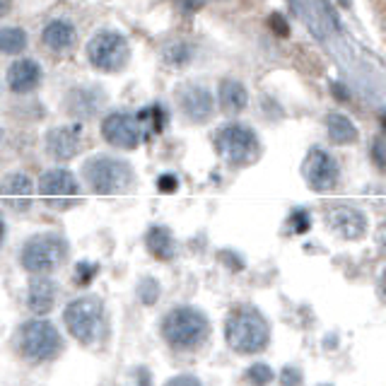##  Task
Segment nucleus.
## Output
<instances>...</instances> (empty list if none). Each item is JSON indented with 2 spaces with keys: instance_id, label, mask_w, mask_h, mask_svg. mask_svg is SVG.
<instances>
[{
  "instance_id": "nucleus-1",
  "label": "nucleus",
  "mask_w": 386,
  "mask_h": 386,
  "mask_svg": "<svg viewBox=\"0 0 386 386\" xmlns=\"http://www.w3.org/2000/svg\"><path fill=\"white\" fill-rule=\"evenodd\" d=\"M208 333H210V324L196 306H176L162 321V336L176 350H193L203 346Z\"/></svg>"
},
{
  "instance_id": "nucleus-2",
  "label": "nucleus",
  "mask_w": 386,
  "mask_h": 386,
  "mask_svg": "<svg viewBox=\"0 0 386 386\" xmlns=\"http://www.w3.org/2000/svg\"><path fill=\"white\" fill-rule=\"evenodd\" d=\"M225 338L232 350L241 355L261 352L271 341V328L256 309H237L230 314L225 324Z\"/></svg>"
},
{
  "instance_id": "nucleus-3",
  "label": "nucleus",
  "mask_w": 386,
  "mask_h": 386,
  "mask_svg": "<svg viewBox=\"0 0 386 386\" xmlns=\"http://www.w3.org/2000/svg\"><path fill=\"white\" fill-rule=\"evenodd\" d=\"M215 150L227 165L246 167L258 160L261 143H258V136L251 131L249 125L227 123L215 133Z\"/></svg>"
},
{
  "instance_id": "nucleus-4",
  "label": "nucleus",
  "mask_w": 386,
  "mask_h": 386,
  "mask_svg": "<svg viewBox=\"0 0 386 386\" xmlns=\"http://www.w3.org/2000/svg\"><path fill=\"white\" fill-rule=\"evenodd\" d=\"M68 258V241L60 234L53 232H44V234L32 237L22 249V266L29 273L44 276V273L56 271L63 266Z\"/></svg>"
},
{
  "instance_id": "nucleus-5",
  "label": "nucleus",
  "mask_w": 386,
  "mask_h": 386,
  "mask_svg": "<svg viewBox=\"0 0 386 386\" xmlns=\"http://www.w3.org/2000/svg\"><path fill=\"white\" fill-rule=\"evenodd\" d=\"M82 176L87 179L90 189L99 196H111V193H119L125 186L131 184L133 171L131 167L121 160L106 155H97L92 160L85 162L82 167Z\"/></svg>"
},
{
  "instance_id": "nucleus-6",
  "label": "nucleus",
  "mask_w": 386,
  "mask_h": 386,
  "mask_svg": "<svg viewBox=\"0 0 386 386\" xmlns=\"http://www.w3.org/2000/svg\"><path fill=\"white\" fill-rule=\"evenodd\" d=\"M87 58L90 63L101 73H119L121 68L128 63L131 58V49H128V41L119 32H97L95 36L87 44Z\"/></svg>"
},
{
  "instance_id": "nucleus-7",
  "label": "nucleus",
  "mask_w": 386,
  "mask_h": 386,
  "mask_svg": "<svg viewBox=\"0 0 386 386\" xmlns=\"http://www.w3.org/2000/svg\"><path fill=\"white\" fill-rule=\"evenodd\" d=\"M101 302L95 297H80V300H73L71 304L63 311V321H66V328L71 331L73 338H77L80 343H95L97 336L101 331Z\"/></svg>"
},
{
  "instance_id": "nucleus-8",
  "label": "nucleus",
  "mask_w": 386,
  "mask_h": 386,
  "mask_svg": "<svg viewBox=\"0 0 386 386\" xmlns=\"http://www.w3.org/2000/svg\"><path fill=\"white\" fill-rule=\"evenodd\" d=\"M60 348H63V341H60L56 326L49 321L32 319L20 328V350L27 360H51V357L58 355Z\"/></svg>"
},
{
  "instance_id": "nucleus-9",
  "label": "nucleus",
  "mask_w": 386,
  "mask_h": 386,
  "mask_svg": "<svg viewBox=\"0 0 386 386\" xmlns=\"http://www.w3.org/2000/svg\"><path fill=\"white\" fill-rule=\"evenodd\" d=\"M101 136L109 145L121 147V150H136L145 141L147 131L145 123L138 119V114H125V111H114L101 121Z\"/></svg>"
},
{
  "instance_id": "nucleus-10",
  "label": "nucleus",
  "mask_w": 386,
  "mask_h": 386,
  "mask_svg": "<svg viewBox=\"0 0 386 386\" xmlns=\"http://www.w3.org/2000/svg\"><path fill=\"white\" fill-rule=\"evenodd\" d=\"M338 176V162L321 147H311L309 155L304 160V179L311 191H331L336 189Z\"/></svg>"
},
{
  "instance_id": "nucleus-11",
  "label": "nucleus",
  "mask_w": 386,
  "mask_h": 386,
  "mask_svg": "<svg viewBox=\"0 0 386 386\" xmlns=\"http://www.w3.org/2000/svg\"><path fill=\"white\" fill-rule=\"evenodd\" d=\"M179 104L184 111L186 119L203 123L213 116L215 111V99H213L210 90H206L203 85H189L179 92Z\"/></svg>"
},
{
  "instance_id": "nucleus-12",
  "label": "nucleus",
  "mask_w": 386,
  "mask_h": 386,
  "mask_svg": "<svg viewBox=\"0 0 386 386\" xmlns=\"http://www.w3.org/2000/svg\"><path fill=\"white\" fill-rule=\"evenodd\" d=\"M328 227L343 239H360L367 232V217L357 208L338 206L328 210Z\"/></svg>"
},
{
  "instance_id": "nucleus-13",
  "label": "nucleus",
  "mask_w": 386,
  "mask_h": 386,
  "mask_svg": "<svg viewBox=\"0 0 386 386\" xmlns=\"http://www.w3.org/2000/svg\"><path fill=\"white\" fill-rule=\"evenodd\" d=\"M80 136H82V128L77 123L53 128L46 136V150L56 160H73L77 155V150H80V143H82Z\"/></svg>"
},
{
  "instance_id": "nucleus-14",
  "label": "nucleus",
  "mask_w": 386,
  "mask_h": 386,
  "mask_svg": "<svg viewBox=\"0 0 386 386\" xmlns=\"http://www.w3.org/2000/svg\"><path fill=\"white\" fill-rule=\"evenodd\" d=\"M41 66L32 58H20L15 60L8 71V87H10L15 95H27V92L36 90L41 82Z\"/></svg>"
},
{
  "instance_id": "nucleus-15",
  "label": "nucleus",
  "mask_w": 386,
  "mask_h": 386,
  "mask_svg": "<svg viewBox=\"0 0 386 386\" xmlns=\"http://www.w3.org/2000/svg\"><path fill=\"white\" fill-rule=\"evenodd\" d=\"M39 191L46 198H71L77 196V179L68 169H49L39 181Z\"/></svg>"
},
{
  "instance_id": "nucleus-16",
  "label": "nucleus",
  "mask_w": 386,
  "mask_h": 386,
  "mask_svg": "<svg viewBox=\"0 0 386 386\" xmlns=\"http://www.w3.org/2000/svg\"><path fill=\"white\" fill-rule=\"evenodd\" d=\"M0 196L12 210H27L32 196V181L25 174H10L0 184Z\"/></svg>"
},
{
  "instance_id": "nucleus-17",
  "label": "nucleus",
  "mask_w": 386,
  "mask_h": 386,
  "mask_svg": "<svg viewBox=\"0 0 386 386\" xmlns=\"http://www.w3.org/2000/svg\"><path fill=\"white\" fill-rule=\"evenodd\" d=\"M56 292H58V287H56L53 280H49V278H34V280L29 282V295H27V304H29V309L34 311V314H49L51 309H53L56 304Z\"/></svg>"
},
{
  "instance_id": "nucleus-18",
  "label": "nucleus",
  "mask_w": 386,
  "mask_h": 386,
  "mask_svg": "<svg viewBox=\"0 0 386 386\" xmlns=\"http://www.w3.org/2000/svg\"><path fill=\"white\" fill-rule=\"evenodd\" d=\"M101 104H104V95L97 87H80V90H73L68 97V109L73 116H80V119L97 114Z\"/></svg>"
},
{
  "instance_id": "nucleus-19",
  "label": "nucleus",
  "mask_w": 386,
  "mask_h": 386,
  "mask_svg": "<svg viewBox=\"0 0 386 386\" xmlns=\"http://www.w3.org/2000/svg\"><path fill=\"white\" fill-rule=\"evenodd\" d=\"M145 246L155 258H160V261H169V258H174V254H176L174 237H171V232L162 225H155L147 230Z\"/></svg>"
},
{
  "instance_id": "nucleus-20",
  "label": "nucleus",
  "mask_w": 386,
  "mask_h": 386,
  "mask_svg": "<svg viewBox=\"0 0 386 386\" xmlns=\"http://www.w3.org/2000/svg\"><path fill=\"white\" fill-rule=\"evenodd\" d=\"M44 44L51 51H66L75 44V27L68 20H53L44 29Z\"/></svg>"
},
{
  "instance_id": "nucleus-21",
  "label": "nucleus",
  "mask_w": 386,
  "mask_h": 386,
  "mask_svg": "<svg viewBox=\"0 0 386 386\" xmlns=\"http://www.w3.org/2000/svg\"><path fill=\"white\" fill-rule=\"evenodd\" d=\"M217 95H220L222 109L230 111V114H239L249 104V92H246V87L239 80H222Z\"/></svg>"
},
{
  "instance_id": "nucleus-22",
  "label": "nucleus",
  "mask_w": 386,
  "mask_h": 386,
  "mask_svg": "<svg viewBox=\"0 0 386 386\" xmlns=\"http://www.w3.org/2000/svg\"><path fill=\"white\" fill-rule=\"evenodd\" d=\"M326 128H328V138L336 145H352L357 141V136H360L357 125L346 114H331L326 119Z\"/></svg>"
},
{
  "instance_id": "nucleus-23",
  "label": "nucleus",
  "mask_w": 386,
  "mask_h": 386,
  "mask_svg": "<svg viewBox=\"0 0 386 386\" xmlns=\"http://www.w3.org/2000/svg\"><path fill=\"white\" fill-rule=\"evenodd\" d=\"M27 49V32L20 27H0V53L17 56Z\"/></svg>"
},
{
  "instance_id": "nucleus-24",
  "label": "nucleus",
  "mask_w": 386,
  "mask_h": 386,
  "mask_svg": "<svg viewBox=\"0 0 386 386\" xmlns=\"http://www.w3.org/2000/svg\"><path fill=\"white\" fill-rule=\"evenodd\" d=\"M191 56H193V49L189 44H184V41H176V44L165 49V60L169 66H186L191 60Z\"/></svg>"
},
{
  "instance_id": "nucleus-25",
  "label": "nucleus",
  "mask_w": 386,
  "mask_h": 386,
  "mask_svg": "<svg viewBox=\"0 0 386 386\" xmlns=\"http://www.w3.org/2000/svg\"><path fill=\"white\" fill-rule=\"evenodd\" d=\"M99 273V266L97 263H87V261H80L75 266V285H90L92 280H95V276Z\"/></svg>"
},
{
  "instance_id": "nucleus-26",
  "label": "nucleus",
  "mask_w": 386,
  "mask_h": 386,
  "mask_svg": "<svg viewBox=\"0 0 386 386\" xmlns=\"http://www.w3.org/2000/svg\"><path fill=\"white\" fill-rule=\"evenodd\" d=\"M138 295L145 304H155L157 297H160V282L152 280V278H145V280L138 285Z\"/></svg>"
},
{
  "instance_id": "nucleus-27",
  "label": "nucleus",
  "mask_w": 386,
  "mask_h": 386,
  "mask_svg": "<svg viewBox=\"0 0 386 386\" xmlns=\"http://www.w3.org/2000/svg\"><path fill=\"white\" fill-rule=\"evenodd\" d=\"M246 379L254 381V384H268V381H273V370L268 365H263V362H258V365L249 367Z\"/></svg>"
},
{
  "instance_id": "nucleus-28",
  "label": "nucleus",
  "mask_w": 386,
  "mask_h": 386,
  "mask_svg": "<svg viewBox=\"0 0 386 386\" xmlns=\"http://www.w3.org/2000/svg\"><path fill=\"white\" fill-rule=\"evenodd\" d=\"M271 29L276 32L278 36H282V39H287V36H290V25H287L285 17H282L280 12L271 15Z\"/></svg>"
},
{
  "instance_id": "nucleus-29",
  "label": "nucleus",
  "mask_w": 386,
  "mask_h": 386,
  "mask_svg": "<svg viewBox=\"0 0 386 386\" xmlns=\"http://www.w3.org/2000/svg\"><path fill=\"white\" fill-rule=\"evenodd\" d=\"M157 189H160L162 193H174V191L179 189V179H176L174 174H162L160 179H157Z\"/></svg>"
},
{
  "instance_id": "nucleus-30",
  "label": "nucleus",
  "mask_w": 386,
  "mask_h": 386,
  "mask_svg": "<svg viewBox=\"0 0 386 386\" xmlns=\"http://www.w3.org/2000/svg\"><path fill=\"white\" fill-rule=\"evenodd\" d=\"M292 227H295V234H304L309 230V217H306L304 210L292 213Z\"/></svg>"
},
{
  "instance_id": "nucleus-31",
  "label": "nucleus",
  "mask_w": 386,
  "mask_h": 386,
  "mask_svg": "<svg viewBox=\"0 0 386 386\" xmlns=\"http://www.w3.org/2000/svg\"><path fill=\"white\" fill-rule=\"evenodd\" d=\"M372 157H374V162L381 169H386V143L381 141V138L372 145Z\"/></svg>"
},
{
  "instance_id": "nucleus-32",
  "label": "nucleus",
  "mask_w": 386,
  "mask_h": 386,
  "mask_svg": "<svg viewBox=\"0 0 386 386\" xmlns=\"http://www.w3.org/2000/svg\"><path fill=\"white\" fill-rule=\"evenodd\" d=\"M280 381H282V384H300L302 374L297 372V367H285V370H282Z\"/></svg>"
},
{
  "instance_id": "nucleus-33",
  "label": "nucleus",
  "mask_w": 386,
  "mask_h": 386,
  "mask_svg": "<svg viewBox=\"0 0 386 386\" xmlns=\"http://www.w3.org/2000/svg\"><path fill=\"white\" fill-rule=\"evenodd\" d=\"M321 10L326 12V17H328V20H331V25L338 29V17H336V12L331 10V3H328V0H321Z\"/></svg>"
},
{
  "instance_id": "nucleus-34",
  "label": "nucleus",
  "mask_w": 386,
  "mask_h": 386,
  "mask_svg": "<svg viewBox=\"0 0 386 386\" xmlns=\"http://www.w3.org/2000/svg\"><path fill=\"white\" fill-rule=\"evenodd\" d=\"M169 384H198V376H174Z\"/></svg>"
},
{
  "instance_id": "nucleus-35",
  "label": "nucleus",
  "mask_w": 386,
  "mask_h": 386,
  "mask_svg": "<svg viewBox=\"0 0 386 386\" xmlns=\"http://www.w3.org/2000/svg\"><path fill=\"white\" fill-rule=\"evenodd\" d=\"M10 10H12V0H0V20L10 15Z\"/></svg>"
},
{
  "instance_id": "nucleus-36",
  "label": "nucleus",
  "mask_w": 386,
  "mask_h": 386,
  "mask_svg": "<svg viewBox=\"0 0 386 386\" xmlns=\"http://www.w3.org/2000/svg\"><path fill=\"white\" fill-rule=\"evenodd\" d=\"M376 239H379V244H381V246H384V249H386V222H384V225L379 227V232H376Z\"/></svg>"
},
{
  "instance_id": "nucleus-37",
  "label": "nucleus",
  "mask_w": 386,
  "mask_h": 386,
  "mask_svg": "<svg viewBox=\"0 0 386 386\" xmlns=\"http://www.w3.org/2000/svg\"><path fill=\"white\" fill-rule=\"evenodd\" d=\"M3 241H5V222L0 220V244H3Z\"/></svg>"
},
{
  "instance_id": "nucleus-38",
  "label": "nucleus",
  "mask_w": 386,
  "mask_h": 386,
  "mask_svg": "<svg viewBox=\"0 0 386 386\" xmlns=\"http://www.w3.org/2000/svg\"><path fill=\"white\" fill-rule=\"evenodd\" d=\"M381 290H384V295H386V268H384V273H381Z\"/></svg>"
},
{
  "instance_id": "nucleus-39",
  "label": "nucleus",
  "mask_w": 386,
  "mask_h": 386,
  "mask_svg": "<svg viewBox=\"0 0 386 386\" xmlns=\"http://www.w3.org/2000/svg\"><path fill=\"white\" fill-rule=\"evenodd\" d=\"M381 119H384V128H386V114H384V116H381Z\"/></svg>"
}]
</instances>
